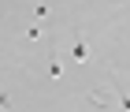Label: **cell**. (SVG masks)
<instances>
[{
    "label": "cell",
    "instance_id": "cell-1",
    "mask_svg": "<svg viewBox=\"0 0 130 112\" xmlns=\"http://www.w3.org/2000/svg\"><path fill=\"white\" fill-rule=\"evenodd\" d=\"M71 56H74V60L78 64H89L93 56H89V49H86V41H82V34L74 30V45H71Z\"/></svg>",
    "mask_w": 130,
    "mask_h": 112
},
{
    "label": "cell",
    "instance_id": "cell-2",
    "mask_svg": "<svg viewBox=\"0 0 130 112\" xmlns=\"http://www.w3.org/2000/svg\"><path fill=\"white\" fill-rule=\"evenodd\" d=\"M48 71H52V79L63 75V64H60V56H56V49H52V56H48Z\"/></svg>",
    "mask_w": 130,
    "mask_h": 112
},
{
    "label": "cell",
    "instance_id": "cell-3",
    "mask_svg": "<svg viewBox=\"0 0 130 112\" xmlns=\"http://www.w3.org/2000/svg\"><path fill=\"white\" fill-rule=\"evenodd\" d=\"M89 105L93 108H108V97H104V93H89Z\"/></svg>",
    "mask_w": 130,
    "mask_h": 112
},
{
    "label": "cell",
    "instance_id": "cell-4",
    "mask_svg": "<svg viewBox=\"0 0 130 112\" xmlns=\"http://www.w3.org/2000/svg\"><path fill=\"white\" fill-rule=\"evenodd\" d=\"M119 105H123V108L130 112V97H126V93H123V90H119Z\"/></svg>",
    "mask_w": 130,
    "mask_h": 112
}]
</instances>
